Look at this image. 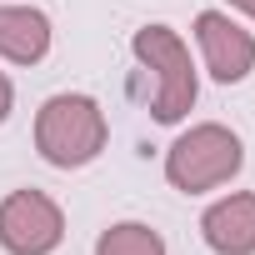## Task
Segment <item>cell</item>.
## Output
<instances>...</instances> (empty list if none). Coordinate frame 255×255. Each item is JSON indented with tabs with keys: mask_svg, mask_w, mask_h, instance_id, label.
<instances>
[{
	"mask_svg": "<svg viewBox=\"0 0 255 255\" xmlns=\"http://www.w3.org/2000/svg\"><path fill=\"white\" fill-rule=\"evenodd\" d=\"M240 165H245V145H240V135L230 130V125H220V120L190 125V130L175 135L170 150H165V180L180 195H205V190L235 180Z\"/></svg>",
	"mask_w": 255,
	"mask_h": 255,
	"instance_id": "3",
	"label": "cell"
},
{
	"mask_svg": "<svg viewBox=\"0 0 255 255\" xmlns=\"http://www.w3.org/2000/svg\"><path fill=\"white\" fill-rule=\"evenodd\" d=\"M95 255H170V250H165V235L150 230L145 220H115L100 230Z\"/></svg>",
	"mask_w": 255,
	"mask_h": 255,
	"instance_id": "8",
	"label": "cell"
},
{
	"mask_svg": "<svg viewBox=\"0 0 255 255\" xmlns=\"http://www.w3.org/2000/svg\"><path fill=\"white\" fill-rule=\"evenodd\" d=\"M10 110H15V85H10V75L0 70V125L10 120Z\"/></svg>",
	"mask_w": 255,
	"mask_h": 255,
	"instance_id": "9",
	"label": "cell"
},
{
	"mask_svg": "<svg viewBox=\"0 0 255 255\" xmlns=\"http://www.w3.org/2000/svg\"><path fill=\"white\" fill-rule=\"evenodd\" d=\"M110 140V120L100 110L95 95L80 90H60L35 110V150L45 165L55 170H80L90 165Z\"/></svg>",
	"mask_w": 255,
	"mask_h": 255,
	"instance_id": "1",
	"label": "cell"
},
{
	"mask_svg": "<svg viewBox=\"0 0 255 255\" xmlns=\"http://www.w3.org/2000/svg\"><path fill=\"white\" fill-rule=\"evenodd\" d=\"M195 45H200V60H205L210 80H220V85H240L255 70V35L240 20H230L225 10H200L195 15Z\"/></svg>",
	"mask_w": 255,
	"mask_h": 255,
	"instance_id": "5",
	"label": "cell"
},
{
	"mask_svg": "<svg viewBox=\"0 0 255 255\" xmlns=\"http://www.w3.org/2000/svg\"><path fill=\"white\" fill-rule=\"evenodd\" d=\"M225 5H230V10H240V15H250V20H255V0H225Z\"/></svg>",
	"mask_w": 255,
	"mask_h": 255,
	"instance_id": "10",
	"label": "cell"
},
{
	"mask_svg": "<svg viewBox=\"0 0 255 255\" xmlns=\"http://www.w3.org/2000/svg\"><path fill=\"white\" fill-rule=\"evenodd\" d=\"M200 240L215 255H255V190H230L205 205Z\"/></svg>",
	"mask_w": 255,
	"mask_h": 255,
	"instance_id": "6",
	"label": "cell"
},
{
	"mask_svg": "<svg viewBox=\"0 0 255 255\" xmlns=\"http://www.w3.org/2000/svg\"><path fill=\"white\" fill-rule=\"evenodd\" d=\"M50 15L35 5H0V60L10 65H40L50 55Z\"/></svg>",
	"mask_w": 255,
	"mask_h": 255,
	"instance_id": "7",
	"label": "cell"
},
{
	"mask_svg": "<svg viewBox=\"0 0 255 255\" xmlns=\"http://www.w3.org/2000/svg\"><path fill=\"white\" fill-rule=\"evenodd\" d=\"M135 60L155 75V95H150V115L155 125H180L195 100H200V75H195V60H190V45L180 40V30L170 25H140L135 40H130Z\"/></svg>",
	"mask_w": 255,
	"mask_h": 255,
	"instance_id": "2",
	"label": "cell"
},
{
	"mask_svg": "<svg viewBox=\"0 0 255 255\" xmlns=\"http://www.w3.org/2000/svg\"><path fill=\"white\" fill-rule=\"evenodd\" d=\"M65 240V210L45 190H10L0 200V250L5 255H55Z\"/></svg>",
	"mask_w": 255,
	"mask_h": 255,
	"instance_id": "4",
	"label": "cell"
}]
</instances>
